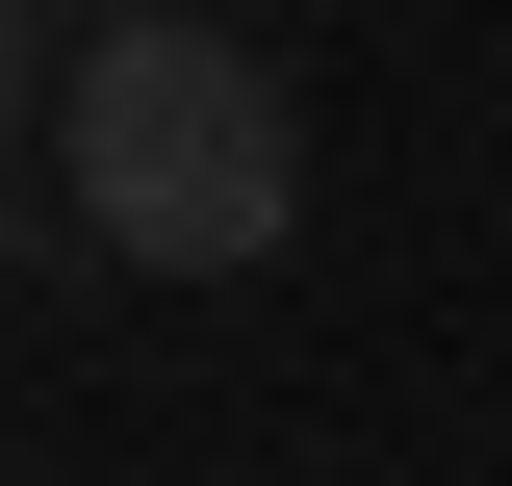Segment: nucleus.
<instances>
[{"instance_id": "obj_1", "label": "nucleus", "mask_w": 512, "mask_h": 486, "mask_svg": "<svg viewBox=\"0 0 512 486\" xmlns=\"http://www.w3.org/2000/svg\"><path fill=\"white\" fill-rule=\"evenodd\" d=\"M52 180L154 282H256V256L308 231V103H282V52H256L231 0H103L77 77H52Z\"/></svg>"}, {"instance_id": "obj_2", "label": "nucleus", "mask_w": 512, "mask_h": 486, "mask_svg": "<svg viewBox=\"0 0 512 486\" xmlns=\"http://www.w3.org/2000/svg\"><path fill=\"white\" fill-rule=\"evenodd\" d=\"M231 26H256V0H231Z\"/></svg>"}]
</instances>
